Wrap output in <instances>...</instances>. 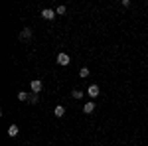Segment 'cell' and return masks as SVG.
I'll return each mask as SVG.
<instances>
[{
  "label": "cell",
  "mask_w": 148,
  "mask_h": 146,
  "mask_svg": "<svg viewBox=\"0 0 148 146\" xmlns=\"http://www.w3.org/2000/svg\"><path fill=\"white\" fill-rule=\"evenodd\" d=\"M57 63H59V65H69V56L63 53V51L57 53Z\"/></svg>",
  "instance_id": "6da1fadb"
},
{
  "label": "cell",
  "mask_w": 148,
  "mask_h": 146,
  "mask_svg": "<svg viewBox=\"0 0 148 146\" xmlns=\"http://www.w3.org/2000/svg\"><path fill=\"white\" fill-rule=\"evenodd\" d=\"M30 87H32V91H34V93H40V91H42V87H44V83H42L40 79H34Z\"/></svg>",
  "instance_id": "7a4b0ae2"
},
{
  "label": "cell",
  "mask_w": 148,
  "mask_h": 146,
  "mask_svg": "<svg viewBox=\"0 0 148 146\" xmlns=\"http://www.w3.org/2000/svg\"><path fill=\"white\" fill-rule=\"evenodd\" d=\"M87 93H89V97H91V99H95V97L99 95V85H95V83H93V85H89Z\"/></svg>",
  "instance_id": "3957f363"
},
{
  "label": "cell",
  "mask_w": 148,
  "mask_h": 146,
  "mask_svg": "<svg viewBox=\"0 0 148 146\" xmlns=\"http://www.w3.org/2000/svg\"><path fill=\"white\" fill-rule=\"evenodd\" d=\"M42 16H44L46 20H53V18H56L57 14H56V10H49V8H46V10L42 12Z\"/></svg>",
  "instance_id": "277c9868"
},
{
  "label": "cell",
  "mask_w": 148,
  "mask_h": 146,
  "mask_svg": "<svg viewBox=\"0 0 148 146\" xmlns=\"http://www.w3.org/2000/svg\"><path fill=\"white\" fill-rule=\"evenodd\" d=\"M93 111H95V103H93V101H89L85 107H83V112H87V114H91Z\"/></svg>",
  "instance_id": "5b68a950"
},
{
  "label": "cell",
  "mask_w": 148,
  "mask_h": 146,
  "mask_svg": "<svg viewBox=\"0 0 148 146\" xmlns=\"http://www.w3.org/2000/svg\"><path fill=\"white\" fill-rule=\"evenodd\" d=\"M18 132H20V128H18L16 124L8 126V136H18Z\"/></svg>",
  "instance_id": "8992f818"
},
{
  "label": "cell",
  "mask_w": 148,
  "mask_h": 146,
  "mask_svg": "<svg viewBox=\"0 0 148 146\" xmlns=\"http://www.w3.org/2000/svg\"><path fill=\"white\" fill-rule=\"evenodd\" d=\"M20 38H22V40H30V38H32V32H30V28H24L22 34H20Z\"/></svg>",
  "instance_id": "52a82bcc"
},
{
  "label": "cell",
  "mask_w": 148,
  "mask_h": 146,
  "mask_svg": "<svg viewBox=\"0 0 148 146\" xmlns=\"http://www.w3.org/2000/svg\"><path fill=\"white\" fill-rule=\"evenodd\" d=\"M53 114H56V117H63V114H65V109H63L61 105H57L56 109H53Z\"/></svg>",
  "instance_id": "ba28073f"
},
{
  "label": "cell",
  "mask_w": 148,
  "mask_h": 146,
  "mask_svg": "<svg viewBox=\"0 0 148 146\" xmlns=\"http://www.w3.org/2000/svg\"><path fill=\"white\" fill-rule=\"evenodd\" d=\"M18 99H20V101H28V93H26V91H20V93H18Z\"/></svg>",
  "instance_id": "9c48e42d"
},
{
  "label": "cell",
  "mask_w": 148,
  "mask_h": 146,
  "mask_svg": "<svg viewBox=\"0 0 148 146\" xmlns=\"http://www.w3.org/2000/svg\"><path fill=\"white\" fill-rule=\"evenodd\" d=\"M56 14H57V16H63V14H65V6H57Z\"/></svg>",
  "instance_id": "30bf717a"
},
{
  "label": "cell",
  "mask_w": 148,
  "mask_h": 146,
  "mask_svg": "<svg viewBox=\"0 0 148 146\" xmlns=\"http://www.w3.org/2000/svg\"><path fill=\"white\" fill-rule=\"evenodd\" d=\"M79 75H81V77H87V75H89V69H87V67H83V69L79 71Z\"/></svg>",
  "instance_id": "8fae6325"
},
{
  "label": "cell",
  "mask_w": 148,
  "mask_h": 146,
  "mask_svg": "<svg viewBox=\"0 0 148 146\" xmlns=\"http://www.w3.org/2000/svg\"><path fill=\"white\" fill-rule=\"evenodd\" d=\"M73 97H75V99H81V97H83V93H81L79 89H75V91H73Z\"/></svg>",
  "instance_id": "7c38bea8"
}]
</instances>
